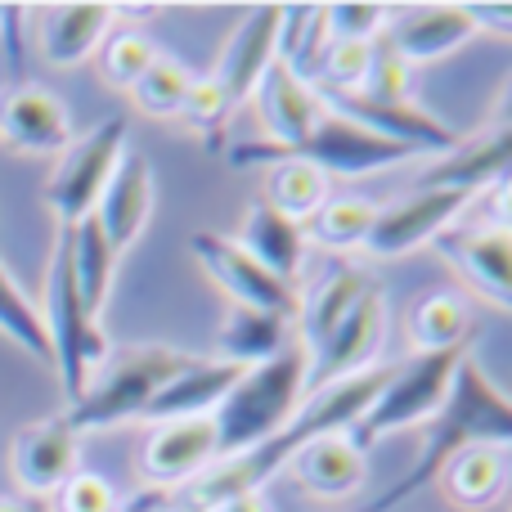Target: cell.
Returning <instances> with one entry per match:
<instances>
[{
	"instance_id": "cell-11",
	"label": "cell",
	"mask_w": 512,
	"mask_h": 512,
	"mask_svg": "<svg viewBox=\"0 0 512 512\" xmlns=\"http://www.w3.org/2000/svg\"><path fill=\"white\" fill-rule=\"evenodd\" d=\"M221 463V436H216V418H176L162 423L144 436L140 450V477L153 490L180 486V481H198L207 468Z\"/></svg>"
},
{
	"instance_id": "cell-45",
	"label": "cell",
	"mask_w": 512,
	"mask_h": 512,
	"mask_svg": "<svg viewBox=\"0 0 512 512\" xmlns=\"http://www.w3.org/2000/svg\"><path fill=\"white\" fill-rule=\"evenodd\" d=\"M0 512H41V504H18V499H0Z\"/></svg>"
},
{
	"instance_id": "cell-33",
	"label": "cell",
	"mask_w": 512,
	"mask_h": 512,
	"mask_svg": "<svg viewBox=\"0 0 512 512\" xmlns=\"http://www.w3.org/2000/svg\"><path fill=\"white\" fill-rule=\"evenodd\" d=\"M324 5H283L279 18V63H288L297 77L310 81V68L324 59Z\"/></svg>"
},
{
	"instance_id": "cell-18",
	"label": "cell",
	"mask_w": 512,
	"mask_h": 512,
	"mask_svg": "<svg viewBox=\"0 0 512 512\" xmlns=\"http://www.w3.org/2000/svg\"><path fill=\"white\" fill-rule=\"evenodd\" d=\"M0 140L14 153H63L72 144L68 108L45 86H14L0 95Z\"/></svg>"
},
{
	"instance_id": "cell-9",
	"label": "cell",
	"mask_w": 512,
	"mask_h": 512,
	"mask_svg": "<svg viewBox=\"0 0 512 512\" xmlns=\"http://www.w3.org/2000/svg\"><path fill=\"white\" fill-rule=\"evenodd\" d=\"M189 252L203 261V270L221 283L234 297V306L265 310V315H279L292 324V315H301V288L288 279H279L274 270H265L252 252L239 248V239H225V234L198 230L189 239Z\"/></svg>"
},
{
	"instance_id": "cell-38",
	"label": "cell",
	"mask_w": 512,
	"mask_h": 512,
	"mask_svg": "<svg viewBox=\"0 0 512 512\" xmlns=\"http://www.w3.org/2000/svg\"><path fill=\"white\" fill-rule=\"evenodd\" d=\"M373 63V45L360 41H328L324 59H319V72L328 81V95H355L364 86V72Z\"/></svg>"
},
{
	"instance_id": "cell-29",
	"label": "cell",
	"mask_w": 512,
	"mask_h": 512,
	"mask_svg": "<svg viewBox=\"0 0 512 512\" xmlns=\"http://www.w3.org/2000/svg\"><path fill=\"white\" fill-rule=\"evenodd\" d=\"M373 221H378V207H373L369 198L328 194L324 207L301 225V234H306L310 243H319V248H328V252H346V248H364Z\"/></svg>"
},
{
	"instance_id": "cell-3",
	"label": "cell",
	"mask_w": 512,
	"mask_h": 512,
	"mask_svg": "<svg viewBox=\"0 0 512 512\" xmlns=\"http://www.w3.org/2000/svg\"><path fill=\"white\" fill-rule=\"evenodd\" d=\"M301 400H306V346H283L274 360L243 369L212 414L221 459L248 454L252 445L279 436L301 409Z\"/></svg>"
},
{
	"instance_id": "cell-35",
	"label": "cell",
	"mask_w": 512,
	"mask_h": 512,
	"mask_svg": "<svg viewBox=\"0 0 512 512\" xmlns=\"http://www.w3.org/2000/svg\"><path fill=\"white\" fill-rule=\"evenodd\" d=\"M189 86H194V77H189L185 63L158 54V59L149 63V72L131 86V95H135V104H140V113L180 117V108H185V99H189Z\"/></svg>"
},
{
	"instance_id": "cell-15",
	"label": "cell",
	"mask_w": 512,
	"mask_h": 512,
	"mask_svg": "<svg viewBox=\"0 0 512 512\" xmlns=\"http://www.w3.org/2000/svg\"><path fill=\"white\" fill-rule=\"evenodd\" d=\"M279 18H283V5H252L243 14V23L230 32V41H225L212 81L230 95L234 108L243 99H252V90L270 72V63L279 59Z\"/></svg>"
},
{
	"instance_id": "cell-21",
	"label": "cell",
	"mask_w": 512,
	"mask_h": 512,
	"mask_svg": "<svg viewBox=\"0 0 512 512\" xmlns=\"http://www.w3.org/2000/svg\"><path fill=\"white\" fill-rule=\"evenodd\" d=\"M512 180V126H495L490 135L472 144H459L450 158H441L423 176L427 189H454V194H477L490 185H508Z\"/></svg>"
},
{
	"instance_id": "cell-26",
	"label": "cell",
	"mask_w": 512,
	"mask_h": 512,
	"mask_svg": "<svg viewBox=\"0 0 512 512\" xmlns=\"http://www.w3.org/2000/svg\"><path fill=\"white\" fill-rule=\"evenodd\" d=\"M373 288V279L360 270V265H333L324 279L310 288V297H301V337H306V355L351 315V306Z\"/></svg>"
},
{
	"instance_id": "cell-41",
	"label": "cell",
	"mask_w": 512,
	"mask_h": 512,
	"mask_svg": "<svg viewBox=\"0 0 512 512\" xmlns=\"http://www.w3.org/2000/svg\"><path fill=\"white\" fill-rule=\"evenodd\" d=\"M54 512H122V504H117V490L99 472L77 468L54 490Z\"/></svg>"
},
{
	"instance_id": "cell-37",
	"label": "cell",
	"mask_w": 512,
	"mask_h": 512,
	"mask_svg": "<svg viewBox=\"0 0 512 512\" xmlns=\"http://www.w3.org/2000/svg\"><path fill=\"white\" fill-rule=\"evenodd\" d=\"M387 18H391L387 5H360V0H351V5H324V32H328V41L373 45L387 32Z\"/></svg>"
},
{
	"instance_id": "cell-14",
	"label": "cell",
	"mask_w": 512,
	"mask_h": 512,
	"mask_svg": "<svg viewBox=\"0 0 512 512\" xmlns=\"http://www.w3.org/2000/svg\"><path fill=\"white\" fill-rule=\"evenodd\" d=\"M477 32L481 27L468 14V5H409V9H391L382 41L400 54V63L414 68V63H432L463 50Z\"/></svg>"
},
{
	"instance_id": "cell-32",
	"label": "cell",
	"mask_w": 512,
	"mask_h": 512,
	"mask_svg": "<svg viewBox=\"0 0 512 512\" xmlns=\"http://www.w3.org/2000/svg\"><path fill=\"white\" fill-rule=\"evenodd\" d=\"M270 171L274 176H270V198H265V203L297 225H306L310 216L324 207V198L333 194L328 176L319 167H310V162H279V167H270Z\"/></svg>"
},
{
	"instance_id": "cell-23",
	"label": "cell",
	"mask_w": 512,
	"mask_h": 512,
	"mask_svg": "<svg viewBox=\"0 0 512 512\" xmlns=\"http://www.w3.org/2000/svg\"><path fill=\"white\" fill-rule=\"evenodd\" d=\"M113 5L104 0H77V5H50L41 14V54L54 68H72V63L90 59L113 32Z\"/></svg>"
},
{
	"instance_id": "cell-25",
	"label": "cell",
	"mask_w": 512,
	"mask_h": 512,
	"mask_svg": "<svg viewBox=\"0 0 512 512\" xmlns=\"http://www.w3.org/2000/svg\"><path fill=\"white\" fill-rule=\"evenodd\" d=\"M239 248L252 252L265 270H274L279 279L297 283L301 274V256H306V234H301L297 221H288L283 212H274L270 203H252L248 216H243V230H239Z\"/></svg>"
},
{
	"instance_id": "cell-19",
	"label": "cell",
	"mask_w": 512,
	"mask_h": 512,
	"mask_svg": "<svg viewBox=\"0 0 512 512\" xmlns=\"http://www.w3.org/2000/svg\"><path fill=\"white\" fill-rule=\"evenodd\" d=\"M9 468H14L18 490H27L32 499L54 495L77 472V432L68 427V418H45V423L18 432Z\"/></svg>"
},
{
	"instance_id": "cell-42",
	"label": "cell",
	"mask_w": 512,
	"mask_h": 512,
	"mask_svg": "<svg viewBox=\"0 0 512 512\" xmlns=\"http://www.w3.org/2000/svg\"><path fill=\"white\" fill-rule=\"evenodd\" d=\"M468 14L477 18V27L512 36V0H486V5H468Z\"/></svg>"
},
{
	"instance_id": "cell-12",
	"label": "cell",
	"mask_w": 512,
	"mask_h": 512,
	"mask_svg": "<svg viewBox=\"0 0 512 512\" xmlns=\"http://www.w3.org/2000/svg\"><path fill=\"white\" fill-rule=\"evenodd\" d=\"M463 203H468V194H454V189H427L418 185L414 194H405L400 203L382 207L378 221H373L369 239H364V248L373 256H405L414 248H423L427 239H436V234L450 230V221L463 212Z\"/></svg>"
},
{
	"instance_id": "cell-46",
	"label": "cell",
	"mask_w": 512,
	"mask_h": 512,
	"mask_svg": "<svg viewBox=\"0 0 512 512\" xmlns=\"http://www.w3.org/2000/svg\"><path fill=\"white\" fill-rule=\"evenodd\" d=\"M167 512H207V508H198V504H171Z\"/></svg>"
},
{
	"instance_id": "cell-44",
	"label": "cell",
	"mask_w": 512,
	"mask_h": 512,
	"mask_svg": "<svg viewBox=\"0 0 512 512\" xmlns=\"http://www.w3.org/2000/svg\"><path fill=\"white\" fill-rule=\"evenodd\" d=\"M495 122H499V126H512V86L504 90V99H499V108H495Z\"/></svg>"
},
{
	"instance_id": "cell-27",
	"label": "cell",
	"mask_w": 512,
	"mask_h": 512,
	"mask_svg": "<svg viewBox=\"0 0 512 512\" xmlns=\"http://www.w3.org/2000/svg\"><path fill=\"white\" fill-rule=\"evenodd\" d=\"M288 342V319L265 315V310H248L234 306L225 315L221 333H216V360L234 364V369H252V364H265L283 351Z\"/></svg>"
},
{
	"instance_id": "cell-39",
	"label": "cell",
	"mask_w": 512,
	"mask_h": 512,
	"mask_svg": "<svg viewBox=\"0 0 512 512\" xmlns=\"http://www.w3.org/2000/svg\"><path fill=\"white\" fill-rule=\"evenodd\" d=\"M355 95L373 99V104H400V99H409V63H400V54L387 41H373V63Z\"/></svg>"
},
{
	"instance_id": "cell-36",
	"label": "cell",
	"mask_w": 512,
	"mask_h": 512,
	"mask_svg": "<svg viewBox=\"0 0 512 512\" xmlns=\"http://www.w3.org/2000/svg\"><path fill=\"white\" fill-rule=\"evenodd\" d=\"M153 59H158V45L144 32H135V27H117V32H108L104 45H99V72H104V81L117 90H131L135 81L149 72Z\"/></svg>"
},
{
	"instance_id": "cell-13",
	"label": "cell",
	"mask_w": 512,
	"mask_h": 512,
	"mask_svg": "<svg viewBox=\"0 0 512 512\" xmlns=\"http://www.w3.org/2000/svg\"><path fill=\"white\" fill-rule=\"evenodd\" d=\"M324 104L333 108V113L360 122L364 131H373V135H382V140L409 149L414 158L418 153L450 158V153L459 149V131L445 126L441 117L423 113V108L409 104V99H400V104H373V99H360V95H324Z\"/></svg>"
},
{
	"instance_id": "cell-2",
	"label": "cell",
	"mask_w": 512,
	"mask_h": 512,
	"mask_svg": "<svg viewBox=\"0 0 512 512\" xmlns=\"http://www.w3.org/2000/svg\"><path fill=\"white\" fill-rule=\"evenodd\" d=\"M481 445H490V450H495V445H512V400L486 378V369H481L468 351L450 382L445 405L427 418V445H423V454H418V463L396 486L382 490L378 499L360 504V512L400 508L405 499H414L418 490L441 481V472L450 468L454 459H463L468 450H481Z\"/></svg>"
},
{
	"instance_id": "cell-40",
	"label": "cell",
	"mask_w": 512,
	"mask_h": 512,
	"mask_svg": "<svg viewBox=\"0 0 512 512\" xmlns=\"http://www.w3.org/2000/svg\"><path fill=\"white\" fill-rule=\"evenodd\" d=\"M230 113H234L230 95H225V90L216 86L212 77H203V81L194 77V86H189V99H185V108H180V117H185V122L194 126L203 140H216V135H225V122H230Z\"/></svg>"
},
{
	"instance_id": "cell-10",
	"label": "cell",
	"mask_w": 512,
	"mask_h": 512,
	"mask_svg": "<svg viewBox=\"0 0 512 512\" xmlns=\"http://www.w3.org/2000/svg\"><path fill=\"white\" fill-rule=\"evenodd\" d=\"M382 337H387V297H382V288H369L351 306V315L306 355V391L315 396V391L333 387V382L373 369Z\"/></svg>"
},
{
	"instance_id": "cell-8",
	"label": "cell",
	"mask_w": 512,
	"mask_h": 512,
	"mask_svg": "<svg viewBox=\"0 0 512 512\" xmlns=\"http://www.w3.org/2000/svg\"><path fill=\"white\" fill-rule=\"evenodd\" d=\"M126 153V122L122 117H104L95 131H86L81 140H72L63 149L54 176L45 180V203L54 207L63 230L81 225L95 212L99 194H104L108 176H113L117 158Z\"/></svg>"
},
{
	"instance_id": "cell-4",
	"label": "cell",
	"mask_w": 512,
	"mask_h": 512,
	"mask_svg": "<svg viewBox=\"0 0 512 512\" xmlns=\"http://www.w3.org/2000/svg\"><path fill=\"white\" fill-rule=\"evenodd\" d=\"M414 153L400 149V144L382 140V135L364 131L360 122L351 117L333 113L324 104V117L310 126L301 140L292 144H274L265 135L256 140H243V144H230V162L234 167H279V162H310L319 167L324 176H342V180H355L364 171H378V167H396V162H409Z\"/></svg>"
},
{
	"instance_id": "cell-6",
	"label": "cell",
	"mask_w": 512,
	"mask_h": 512,
	"mask_svg": "<svg viewBox=\"0 0 512 512\" xmlns=\"http://www.w3.org/2000/svg\"><path fill=\"white\" fill-rule=\"evenodd\" d=\"M45 337H50L54 369L63 378V391L77 405L81 391L90 387L95 369L108 360V342L99 333V319L86 310L77 292V274H72V230H59L50 256V274H45Z\"/></svg>"
},
{
	"instance_id": "cell-28",
	"label": "cell",
	"mask_w": 512,
	"mask_h": 512,
	"mask_svg": "<svg viewBox=\"0 0 512 512\" xmlns=\"http://www.w3.org/2000/svg\"><path fill=\"white\" fill-rule=\"evenodd\" d=\"M468 328H472V310L459 292H427L409 310V342L418 346V355L459 351L468 342Z\"/></svg>"
},
{
	"instance_id": "cell-16",
	"label": "cell",
	"mask_w": 512,
	"mask_h": 512,
	"mask_svg": "<svg viewBox=\"0 0 512 512\" xmlns=\"http://www.w3.org/2000/svg\"><path fill=\"white\" fill-rule=\"evenodd\" d=\"M441 256L468 279L472 292L495 301L512 315V230L504 225H477V230H445Z\"/></svg>"
},
{
	"instance_id": "cell-24",
	"label": "cell",
	"mask_w": 512,
	"mask_h": 512,
	"mask_svg": "<svg viewBox=\"0 0 512 512\" xmlns=\"http://www.w3.org/2000/svg\"><path fill=\"white\" fill-rule=\"evenodd\" d=\"M243 369L225 360H194L180 378H171L158 396L149 400L144 418L153 423H176V418H203V414H216V405L225 400V391L239 382Z\"/></svg>"
},
{
	"instance_id": "cell-31",
	"label": "cell",
	"mask_w": 512,
	"mask_h": 512,
	"mask_svg": "<svg viewBox=\"0 0 512 512\" xmlns=\"http://www.w3.org/2000/svg\"><path fill=\"white\" fill-rule=\"evenodd\" d=\"M445 490H450L454 504L463 508H490L508 486V463L499 450L481 445V450H468L463 459H454L450 468L441 472Z\"/></svg>"
},
{
	"instance_id": "cell-34",
	"label": "cell",
	"mask_w": 512,
	"mask_h": 512,
	"mask_svg": "<svg viewBox=\"0 0 512 512\" xmlns=\"http://www.w3.org/2000/svg\"><path fill=\"white\" fill-rule=\"evenodd\" d=\"M0 333L9 342H18L27 355H36L41 364L54 369V355H50V337H45V319L32 301L23 297V288L14 283V274L0 265Z\"/></svg>"
},
{
	"instance_id": "cell-5",
	"label": "cell",
	"mask_w": 512,
	"mask_h": 512,
	"mask_svg": "<svg viewBox=\"0 0 512 512\" xmlns=\"http://www.w3.org/2000/svg\"><path fill=\"white\" fill-rule=\"evenodd\" d=\"M198 355L176 351V346H126V351L108 355L81 400L68 409L72 432H95V427H117L126 418H144L149 400L167 387L171 378L194 364Z\"/></svg>"
},
{
	"instance_id": "cell-7",
	"label": "cell",
	"mask_w": 512,
	"mask_h": 512,
	"mask_svg": "<svg viewBox=\"0 0 512 512\" xmlns=\"http://www.w3.org/2000/svg\"><path fill=\"white\" fill-rule=\"evenodd\" d=\"M463 355H468V346H459V351H436V355H414V360L396 364V369L387 373V382H382V391L373 396V405L355 418V427L346 436H351L360 450H369V445H378L382 436L400 432V427L427 423V418L445 405V396H450V382H454V373H459Z\"/></svg>"
},
{
	"instance_id": "cell-1",
	"label": "cell",
	"mask_w": 512,
	"mask_h": 512,
	"mask_svg": "<svg viewBox=\"0 0 512 512\" xmlns=\"http://www.w3.org/2000/svg\"><path fill=\"white\" fill-rule=\"evenodd\" d=\"M387 373H391L387 364H373V369L355 373V378H342V382H333V387L315 391V396L292 414V423L283 427L279 436L252 445L248 454H234V459H221L216 468H207L203 477H198L194 499H189V504L216 508V504H225V499H234V495H261V486L274 477V472L288 468V459L297 450H306V445L319 441V436L351 432L355 418H360L364 409L373 405V396L382 391Z\"/></svg>"
},
{
	"instance_id": "cell-30",
	"label": "cell",
	"mask_w": 512,
	"mask_h": 512,
	"mask_svg": "<svg viewBox=\"0 0 512 512\" xmlns=\"http://www.w3.org/2000/svg\"><path fill=\"white\" fill-rule=\"evenodd\" d=\"M113 265H117V252L108 248V239L95 225V216L72 225V274H77V292L95 319L108 301V288H113Z\"/></svg>"
},
{
	"instance_id": "cell-22",
	"label": "cell",
	"mask_w": 512,
	"mask_h": 512,
	"mask_svg": "<svg viewBox=\"0 0 512 512\" xmlns=\"http://www.w3.org/2000/svg\"><path fill=\"white\" fill-rule=\"evenodd\" d=\"M288 472L315 499H351L355 490L364 486L369 463H364V450L351 441V436L333 432V436H319V441H310L306 450L292 454Z\"/></svg>"
},
{
	"instance_id": "cell-17",
	"label": "cell",
	"mask_w": 512,
	"mask_h": 512,
	"mask_svg": "<svg viewBox=\"0 0 512 512\" xmlns=\"http://www.w3.org/2000/svg\"><path fill=\"white\" fill-rule=\"evenodd\" d=\"M90 216H95V225L104 230V239L113 252H126L135 239H140L149 216H153V171H149V158H144V153L126 149L122 158H117L113 176H108L104 194H99V203Z\"/></svg>"
},
{
	"instance_id": "cell-43",
	"label": "cell",
	"mask_w": 512,
	"mask_h": 512,
	"mask_svg": "<svg viewBox=\"0 0 512 512\" xmlns=\"http://www.w3.org/2000/svg\"><path fill=\"white\" fill-rule=\"evenodd\" d=\"M207 512H270V504H265V495H234V499H225V504H216Z\"/></svg>"
},
{
	"instance_id": "cell-20",
	"label": "cell",
	"mask_w": 512,
	"mask_h": 512,
	"mask_svg": "<svg viewBox=\"0 0 512 512\" xmlns=\"http://www.w3.org/2000/svg\"><path fill=\"white\" fill-rule=\"evenodd\" d=\"M256 108H261V122H265V140L274 144H292L310 131V126L324 117V90L315 81L297 77L288 63L274 59L270 72L261 77V86L252 90Z\"/></svg>"
}]
</instances>
